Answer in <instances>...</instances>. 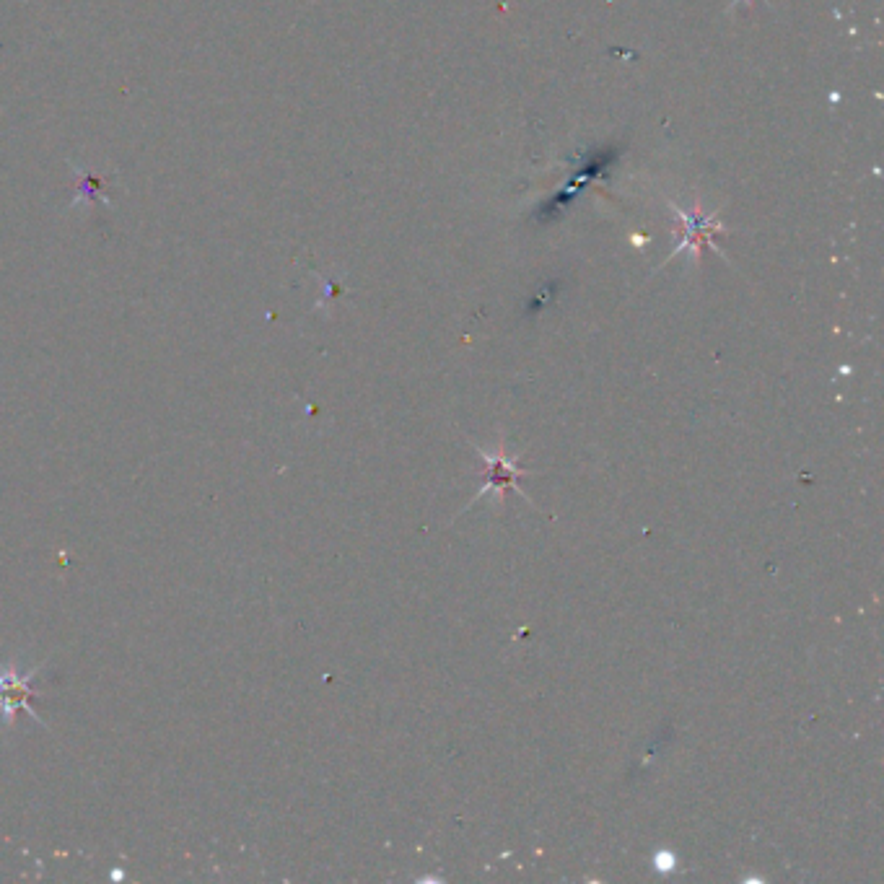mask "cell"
Segmentation results:
<instances>
[{
    "label": "cell",
    "instance_id": "cell-1",
    "mask_svg": "<svg viewBox=\"0 0 884 884\" xmlns=\"http://www.w3.org/2000/svg\"><path fill=\"white\" fill-rule=\"evenodd\" d=\"M37 672L39 667H34L32 672H19L16 667L0 669V716L6 719V724H13L19 711L29 713L37 724H45L32 708V698H37V693H34V675Z\"/></svg>",
    "mask_w": 884,
    "mask_h": 884
},
{
    "label": "cell",
    "instance_id": "cell-2",
    "mask_svg": "<svg viewBox=\"0 0 884 884\" xmlns=\"http://www.w3.org/2000/svg\"><path fill=\"white\" fill-rule=\"evenodd\" d=\"M477 452H480V457H483L485 465H488V480H485L483 490H480V493L472 498V503H475L477 498L488 496V493H496L498 501H503V498H506V493H511V490L522 493V490L516 488V477L527 475V472L516 467V459L509 457L506 446H503V439H501V444L496 446V454H488L485 449H477Z\"/></svg>",
    "mask_w": 884,
    "mask_h": 884
}]
</instances>
